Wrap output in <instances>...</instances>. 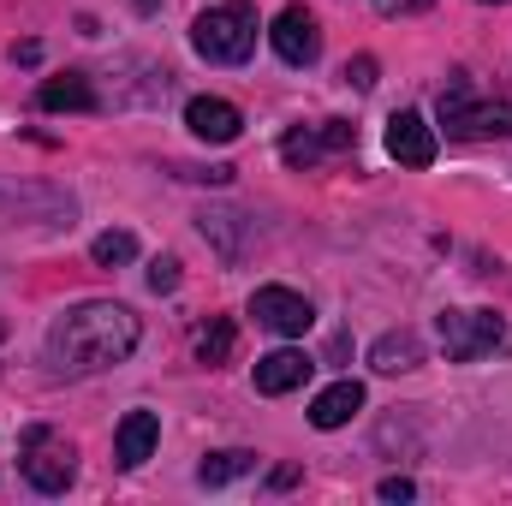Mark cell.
<instances>
[{"label": "cell", "mask_w": 512, "mask_h": 506, "mask_svg": "<svg viewBox=\"0 0 512 506\" xmlns=\"http://www.w3.org/2000/svg\"><path fill=\"white\" fill-rule=\"evenodd\" d=\"M251 316L268 328V334H286V340L310 334V322H316L310 298H304V292H292V286H256V292H251Z\"/></svg>", "instance_id": "5"}, {"label": "cell", "mask_w": 512, "mask_h": 506, "mask_svg": "<svg viewBox=\"0 0 512 506\" xmlns=\"http://www.w3.org/2000/svg\"><path fill=\"white\" fill-rule=\"evenodd\" d=\"M155 441H161L155 411H131L126 423H120V435H114V465H120V471H137V465L155 453Z\"/></svg>", "instance_id": "11"}, {"label": "cell", "mask_w": 512, "mask_h": 506, "mask_svg": "<svg viewBox=\"0 0 512 506\" xmlns=\"http://www.w3.org/2000/svg\"><path fill=\"white\" fill-rule=\"evenodd\" d=\"M316 137H322V149H328V155H346V149H358V126H346V120H328Z\"/></svg>", "instance_id": "20"}, {"label": "cell", "mask_w": 512, "mask_h": 506, "mask_svg": "<svg viewBox=\"0 0 512 506\" xmlns=\"http://www.w3.org/2000/svg\"><path fill=\"white\" fill-rule=\"evenodd\" d=\"M72 447H54V435L48 429H30L24 435V477H30V489H42V495H66L72 489Z\"/></svg>", "instance_id": "6"}, {"label": "cell", "mask_w": 512, "mask_h": 506, "mask_svg": "<svg viewBox=\"0 0 512 506\" xmlns=\"http://www.w3.org/2000/svg\"><path fill=\"white\" fill-rule=\"evenodd\" d=\"M358 411H364V387H358V381H334V387L316 393L310 423H316V429H340V423H352Z\"/></svg>", "instance_id": "12"}, {"label": "cell", "mask_w": 512, "mask_h": 506, "mask_svg": "<svg viewBox=\"0 0 512 506\" xmlns=\"http://www.w3.org/2000/svg\"><path fill=\"white\" fill-rule=\"evenodd\" d=\"M483 6H507V0H483Z\"/></svg>", "instance_id": "24"}, {"label": "cell", "mask_w": 512, "mask_h": 506, "mask_svg": "<svg viewBox=\"0 0 512 506\" xmlns=\"http://www.w3.org/2000/svg\"><path fill=\"white\" fill-rule=\"evenodd\" d=\"M185 126L197 131L203 143H233V137L245 131V120H239L233 102H221V96H197V102L185 108Z\"/></svg>", "instance_id": "9"}, {"label": "cell", "mask_w": 512, "mask_h": 506, "mask_svg": "<svg viewBox=\"0 0 512 506\" xmlns=\"http://www.w3.org/2000/svg\"><path fill=\"white\" fill-rule=\"evenodd\" d=\"M370 364H376L382 376H399V370H417V364H423V340H417L411 328H399V334H382V340L370 346Z\"/></svg>", "instance_id": "14"}, {"label": "cell", "mask_w": 512, "mask_h": 506, "mask_svg": "<svg viewBox=\"0 0 512 506\" xmlns=\"http://www.w3.org/2000/svg\"><path fill=\"white\" fill-rule=\"evenodd\" d=\"M310 358L304 352H292V346H280V352H268V358H256V393H292V387H304L310 381Z\"/></svg>", "instance_id": "10"}, {"label": "cell", "mask_w": 512, "mask_h": 506, "mask_svg": "<svg viewBox=\"0 0 512 506\" xmlns=\"http://www.w3.org/2000/svg\"><path fill=\"white\" fill-rule=\"evenodd\" d=\"M245 215H233V209H215V215H203V239H221V251L239 256L245 251Z\"/></svg>", "instance_id": "17"}, {"label": "cell", "mask_w": 512, "mask_h": 506, "mask_svg": "<svg viewBox=\"0 0 512 506\" xmlns=\"http://www.w3.org/2000/svg\"><path fill=\"white\" fill-rule=\"evenodd\" d=\"M0 334H6V322H0Z\"/></svg>", "instance_id": "25"}, {"label": "cell", "mask_w": 512, "mask_h": 506, "mask_svg": "<svg viewBox=\"0 0 512 506\" xmlns=\"http://www.w3.org/2000/svg\"><path fill=\"white\" fill-rule=\"evenodd\" d=\"M36 102H42L48 114H90V108H96V90H90V78L60 72V78H48V84L36 90Z\"/></svg>", "instance_id": "13"}, {"label": "cell", "mask_w": 512, "mask_h": 506, "mask_svg": "<svg viewBox=\"0 0 512 506\" xmlns=\"http://www.w3.org/2000/svg\"><path fill=\"white\" fill-rule=\"evenodd\" d=\"M149 286H155V292H173V286H179V262H173V256H155V262H149Z\"/></svg>", "instance_id": "21"}, {"label": "cell", "mask_w": 512, "mask_h": 506, "mask_svg": "<svg viewBox=\"0 0 512 506\" xmlns=\"http://www.w3.org/2000/svg\"><path fill=\"white\" fill-rule=\"evenodd\" d=\"M507 346V322L495 310H447L441 316V352L453 364H477Z\"/></svg>", "instance_id": "3"}, {"label": "cell", "mask_w": 512, "mask_h": 506, "mask_svg": "<svg viewBox=\"0 0 512 506\" xmlns=\"http://www.w3.org/2000/svg\"><path fill=\"white\" fill-rule=\"evenodd\" d=\"M346 84H358V90H370V84H376V60H370V54H358V60H346Z\"/></svg>", "instance_id": "22"}, {"label": "cell", "mask_w": 512, "mask_h": 506, "mask_svg": "<svg viewBox=\"0 0 512 506\" xmlns=\"http://www.w3.org/2000/svg\"><path fill=\"white\" fill-rule=\"evenodd\" d=\"M441 126L453 137H512V102H471V84L453 78L441 90Z\"/></svg>", "instance_id": "4"}, {"label": "cell", "mask_w": 512, "mask_h": 506, "mask_svg": "<svg viewBox=\"0 0 512 506\" xmlns=\"http://www.w3.org/2000/svg\"><path fill=\"white\" fill-rule=\"evenodd\" d=\"M137 352V316L126 304H72L66 316H54L48 328V364L60 376H96L114 370Z\"/></svg>", "instance_id": "1"}, {"label": "cell", "mask_w": 512, "mask_h": 506, "mask_svg": "<svg viewBox=\"0 0 512 506\" xmlns=\"http://www.w3.org/2000/svg\"><path fill=\"white\" fill-rule=\"evenodd\" d=\"M191 42H197V54L215 60V66H245L251 48H256V6L251 0H221V6H209V12L197 18Z\"/></svg>", "instance_id": "2"}, {"label": "cell", "mask_w": 512, "mask_h": 506, "mask_svg": "<svg viewBox=\"0 0 512 506\" xmlns=\"http://www.w3.org/2000/svg\"><path fill=\"white\" fill-rule=\"evenodd\" d=\"M268 42H274V54H280L286 66H316V54H322V30H316V18H310L304 6H286V12L274 18Z\"/></svg>", "instance_id": "7"}, {"label": "cell", "mask_w": 512, "mask_h": 506, "mask_svg": "<svg viewBox=\"0 0 512 506\" xmlns=\"http://www.w3.org/2000/svg\"><path fill=\"white\" fill-rule=\"evenodd\" d=\"M411 495H417V483H411V477H387V483H382V501H411Z\"/></svg>", "instance_id": "23"}, {"label": "cell", "mask_w": 512, "mask_h": 506, "mask_svg": "<svg viewBox=\"0 0 512 506\" xmlns=\"http://www.w3.org/2000/svg\"><path fill=\"white\" fill-rule=\"evenodd\" d=\"M280 155H286V167H316V155H322V137H316V131H286Z\"/></svg>", "instance_id": "19"}, {"label": "cell", "mask_w": 512, "mask_h": 506, "mask_svg": "<svg viewBox=\"0 0 512 506\" xmlns=\"http://www.w3.org/2000/svg\"><path fill=\"white\" fill-rule=\"evenodd\" d=\"M387 155H393L399 167H429V161H435V126H429L417 108H399V114L387 120Z\"/></svg>", "instance_id": "8"}, {"label": "cell", "mask_w": 512, "mask_h": 506, "mask_svg": "<svg viewBox=\"0 0 512 506\" xmlns=\"http://www.w3.org/2000/svg\"><path fill=\"white\" fill-rule=\"evenodd\" d=\"M90 256H96L102 268H120V262H131V256H137V239H131V233H120V227H114V233H102V239L90 245Z\"/></svg>", "instance_id": "18"}, {"label": "cell", "mask_w": 512, "mask_h": 506, "mask_svg": "<svg viewBox=\"0 0 512 506\" xmlns=\"http://www.w3.org/2000/svg\"><path fill=\"white\" fill-rule=\"evenodd\" d=\"M251 471H256V453H245V447H227V453H209V459L197 465V483L221 489V483H239V477H251Z\"/></svg>", "instance_id": "15"}, {"label": "cell", "mask_w": 512, "mask_h": 506, "mask_svg": "<svg viewBox=\"0 0 512 506\" xmlns=\"http://www.w3.org/2000/svg\"><path fill=\"white\" fill-rule=\"evenodd\" d=\"M233 346H239V328H233L227 316H215V322L197 334V364H209V370H215V364H227V358H233Z\"/></svg>", "instance_id": "16"}]
</instances>
